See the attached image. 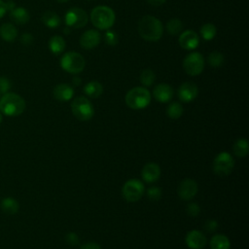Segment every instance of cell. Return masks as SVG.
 <instances>
[{"mask_svg": "<svg viewBox=\"0 0 249 249\" xmlns=\"http://www.w3.org/2000/svg\"><path fill=\"white\" fill-rule=\"evenodd\" d=\"M138 33L145 41L157 42L163 33L162 23L154 16H144L138 22Z\"/></svg>", "mask_w": 249, "mask_h": 249, "instance_id": "cell-1", "label": "cell"}, {"mask_svg": "<svg viewBox=\"0 0 249 249\" xmlns=\"http://www.w3.org/2000/svg\"><path fill=\"white\" fill-rule=\"evenodd\" d=\"M25 107L24 99L15 92H6L0 98V112L5 116H19L23 113Z\"/></svg>", "mask_w": 249, "mask_h": 249, "instance_id": "cell-2", "label": "cell"}, {"mask_svg": "<svg viewBox=\"0 0 249 249\" xmlns=\"http://www.w3.org/2000/svg\"><path fill=\"white\" fill-rule=\"evenodd\" d=\"M115 12L108 6H96L90 13V21L98 29H110L115 23Z\"/></svg>", "mask_w": 249, "mask_h": 249, "instance_id": "cell-3", "label": "cell"}, {"mask_svg": "<svg viewBox=\"0 0 249 249\" xmlns=\"http://www.w3.org/2000/svg\"><path fill=\"white\" fill-rule=\"evenodd\" d=\"M124 100L126 105L131 109H144L151 102V93L146 88L136 87L126 92Z\"/></svg>", "mask_w": 249, "mask_h": 249, "instance_id": "cell-4", "label": "cell"}, {"mask_svg": "<svg viewBox=\"0 0 249 249\" xmlns=\"http://www.w3.org/2000/svg\"><path fill=\"white\" fill-rule=\"evenodd\" d=\"M86 66L85 58L76 52H68L60 58V67L71 74H78L84 70Z\"/></svg>", "mask_w": 249, "mask_h": 249, "instance_id": "cell-5", "label": "cell"}, {"mask_svg": "<svg viewBox=\"0 0 249 249\" xmlns=\"http://www.w3.org/2000/svg\"><path fill=\"white\" fill-rule=\"evenodd\" d=\"M71 111L73 115L82 122L90 120L94 114L91 102L85 96H78L72 101Z\"/></svg>", "mask_w": 249, "mask_h": 249, "instance_id": "cell-6", "label": "cell"}, {"mask_svg": "<svg viewBox=\"0 0 249 249\" xmlns=\"http://www.w3.org/2000/svg\"><path fill=\"white\" fill-rule=\"evenodd\" d=\"M144 193V184L140 180L135 178L127 180L122 188V194L124 198L129 202H135L139 200L143 196Z\"/></svg>", "mask_w": 249, "mask_h": 249, "instance_id": "cell-7", "label": "cell"}, {"mask_svg": "<svg viewBox=\"0 0 249 249\" xmlns=\"http://www.w3.org/2000/svg\"><path fill=\"white\" fill-rule=\"evenodd\" d=\"M234 166V160L231 154L221 152L213 161V171L218 176H228L231 173Z\"/></svg>", "mask_w": 249, "mask_h": 249, "instance_id": "cell-8", "label": "cell"}, {"mask_svg": "<svg viewBox=\"0 0 249 249\" xmlns=\"http://www.w3.org/2000/svg\"><path fill=\"white\" fill-rule=\"evenodd\" d=\"M183 68L190 76L199 75L204 68V58L198 52L189 53L183 60Z\"/></svg>", "mask_w": 249, "mask_h": 249, "instance_id": "cell-9", "label": "cell"}, {"mask_svg": "<svg viewBox=\"0 0 249 249\" xmlns=\"http://www.w3.org/2000/svg\"><path fill=\"white\" fill-rule=\"evenodd\" d=\"M64 20L68 27L82 28L88 23L89 18L86 11H84L81 8L74 7L67 11V13L65 14Z\"/></svg>", "mask_w": 249, "mask_h": 249, "instance_id": "cell-10", "label": "cell"}, {"mask_svg": "<svg viewBox=\"0 0 249 249\" xmlns=\"http://www.w3.org/2000/svg\"><path fill=\"white\" fill-rule=\"evenodd\" d=\"M198 191V186L196 182L193 179L186 178L182 180L177 188V194L179 197L183 200H190L192 199Z\"/></svg>", "mask_w": 249, "mask_h": 249, "instance_id": "cell-11", "label": "cell"}, {"mask_svg": "<svg viewBox=\"0 0 249 249\" xmlns=\"http://www.w3.org/2000/svg\"><path fill=\"white\" fill-rule=\"evenodd\" d=\"M198 93V89L196 84L192 82H185L183 83L177 91V95L179 99L184 103H189L193 101Z\"/></svg>", "mask_w": 249, "mask_h": 249, "instance_id": "cell-12", "label": "cell"}, {"mask_svg": "<svg viewBox=\"0 0 249 249\" xmlns=\"http://www.w3.org/2000/svg\"><path fill=\"white\" fill-rule=\"evenodd\" d=\"M178 42L182 49L192 51L196 49L197 46L199 45V37L195 31L189 29L181 32Z\"/></svg>", "mask_w": 249, "mask_h": 249, "instance_id": "cell-13", "label": "cell"}, {"mask_svg": "<svg viewBox=\"0 0 249 249\" xmlns=\"http://www.w3.org/2000/svg\"><path fill=\"white\" fill-rule=\"evenodd\" d=\"M100 33L95 29H89L84 32L80 38V45L83 49L91 50L100 43Z\"/></svg>", "mask_w": 249, "mask_h": 249, "instance_id": "cell-14", "label": "cell"}, {"mask_svg": "<svg viewBox=\"0 0 249 249\" xmlns=\"http://www.w3.org/2000/svg\"><path fill=\"white\" fill-rule=\"evenodd\" d=\"M185 242L191 249H202L206 245V237L200 231L193 230L187 233Z\"/></svg>", "mask_w": 249, "mask_h": 249, "instance_id": "cell-15", "label": "cell"}, {"mask_svg": "<svg viewBox=\"0 0 249 249\" xmlns=\"http://www.w3.org/2000/svg\"><path fill=\"white\" fill-rule=\"evenodd\" d=\"M174 94V90L172 87L168 84H159L154 88L153 95L160 103L169 102Z\"/></svg>", "mask_w": 249, "mask_h": 249, "instance_id": "cell-16", "label": "cell"}, {"mask_svg": "<svg viewBox=\"0 0 249 249\" xmlns=\"http://www.w3.org/2000/svg\"><path fill=\"white\" fill-rule=\"evenodd\" d=\"M142 179L147 183L156 182L160 176V168L155 162H149L144 165L141 171Z\"/></svg>", "mask_w": 249, "mask_h": 249, "instance_id": "cell-17", "label": "cell"}, {"mask_svg": "<svg viewBox=\"0 0 249 249\" xmlns=\"http://www.w3.org/2000/svg\"><path fill=\"white\" fill-rule=\"evenodd\" d=\"M53 97L61 102L69 101L74 95V89L69 84H58L53 88Z\"/></svg>", "mask_w": 249, "mask_h": 249, "instance_id": "cell-18", "label": "cell"}, {"mask_svg": "<svg viewBox=\"0 0 249 249\" xmlns=\"http://www.w3.org/2000/svg\"><path fill=\"white\" fill-rule=\"evenodd\" d=\"M10 18L17 24H25L29 20V13L22 7H16L11 10Z\"/></svg>", "mask_w": 249, "mask_h": 249, "instance_id": "cell-19", "label": "cell"}, {"mask_svg": "<svg viewBox=\"0 0 249 249\" xmlns=\"http://www.w3.org/2000/svg\"><path fill=\"white\" fill-rule=\"evenodd\" d=\"M0 207H1V210L7 215H14L18 211L19 203L16 198L7 196L1 200Z\"/></svg>", "mask_w": 249, "mask_h": 249, "instance_id": "cell-20", "label": "cell"}, {"mask_svg": "<svg viewBox=\"0 0 249 249\" xmlns=\"http://www.w3.org/2000/svg\"><path fill=\"white\" fill-rule=\"evenodd\" d=\"M0 36L4 41L14 42L18 36V30L14 24L6 22L0 26Z\"/></svg>", "mask_w": 249, "mask_h": 249, "instance_id": "cell-21", "label": "cell"}, {"mask_svg": "<svg viewBox=\"0 0 249 249\" xmlns=\"http://www.w3.org/2000/svg\"><path fill=\"white\" fill-rule=\"evenodd\" d=\"M84 92L86 95L91 98H97L99 97L102 92H103V87L102 85L97 82V81H91L89 82L85 87H84Z\"/></svg>", "mask_w": 249, "mask_h": 249, "instance_id": "cell-22", "label": "cell"}, {"mask_svg": "<svg viewBox=\"0 0 249 249\" xmlns=\"http://www.w3.org/2000/svg\"><path fill=\"white\" fill-rule=\"evenodd\" d=\"M209 245L211 249H230L231 242L228 236L222 233H218L211 237Z\"/></svg>", "mask_w": 249, "mask_h": 249, "instance_id": "cell-23", "label": "cell"}, {"mask_svg": "<svg viewBox=\"0 0 249 249\" xmlns=\"http://www.w3.org/2000/svg\"><path fill=\"white\" fill-rule=\"evenodd\" d=\"M49 48L53 54H60L65 49V41L61 36L54 35L49 41Z\"/></svg>", "mask_w": 249, "mask_h": 249, "instance_id": "cell-24", "label": "cell"}, {"mask_svg": "<svg viewBox=\"0 0 249 249\" xmlns=\"http://www.w3.org/2000/svg\"><path fill=\"white\" fill-rule=\"evenodd\" d=\"M42 21L46 26L50 28H55L60 24V18L56 13L53 11H47L42 16Z\"/></svg>", "mask_w": 249, "mask_h": 249, "instance_id": "cell-25", "label": "cell"}, {"mask_svg": "<svg viewBox=\"0 0 249 249\" xmlns=\"http://www.w3.org/2000/svg\"><path fill=\"white\" fill-rule=\"evenodd\" d=\"M232 151H233V154L238 158L246 157L248 155V151H249L248 141L243 138L237 139L232 146Z\"/></svg>", "mask_w": 249, "mask_h": 249, "instance_id": "cell-26", "label": "cell"}, {"mask_svg": "<svg viewBox=\"0 0 249 249\" xmlns=\"http://www.w3.org/2000/svg\"><path fill=\"white\" fill-rule=\"evenodd\" d=\"M183 107L179 102H171L166 108V114L168 118L172 120L179 119L183 114Z\"/></svg>", "mask_w": 249, "mask_h": 249, "instance_id": "cell-27", "label": "cell"}, {"mask_svg": "<svg viewBox=\"0 0 249 249\" xmlns=\"http://www.w3.org/2000/svg\"><path fill=\"white\" fill-rule=\"evenodd\" d=\"M200 34L205 41H211L217 34V28L213 23H204L200 27Z\"/></svg>", "mask_w": 249, "mask_h": 249, "instance_id": "cell-28", "label": "cell"}, {"mask_svg": "<svg viewBox=\"0 0 249 249\" xmlns=\"http://www.w3.org/2000/svg\"><path fill=\"white\" fill-rule=\"evenodd\" d=\"M183 23L178 18H172L167 21L166 23V31L170 35H177L182 32Z\"/></svg>", "mask_w": 249, "mask_h": 249, "instance_id": "cell-29", "label": "cell"}, {"mask_svg": "<svg viewBox=\"0 0 249 249\" xmlns=\"http://www.w3.org/2000/svg\"><path fill=\"white\" fill-rule=\"evenodd\" d=\"M141 84L145 87H150L154 84L156 80V74L154 73L153 70L151 69H144L140 73V78H139Z\"/></svg>", "mask_w": 249, "mask_h": 249, "instance_id": "cell-30", "label": "cell"}, {"mask_svg": "<svg viewBox=\"0 0 249 249\" xmlns=\"http://www.w3.org/2000/svg\"><path fill=\"white\" fill-rule=\"evenodd\" d=\"M224 60H225V58H224L223 53L220 52H217V51L210 53L207 57L208 64L213 67H219V66L223 65Z\"/></svg>", "mask_w": 249, "mask_h": 249, "instance_id": "cell-31", "label": "cell"}, {"mask_svg": "<svg viewBox=\"0 0 249 249\" xmlns=\"http://www.w3.org/2000/svg\"><path fill=\"white\" fill-rule=\"evenodd\" d=\"M104 41L107 45L114 47L118 44V34L114 30L107 29V31L104 34Z\"/></svg>", "mask_w": 249, "mask_h": 249, "instance_id": "cell-32", "label": "cell"}, {"mask_svg": "<svg viewBox=\"0 0 249 249\" xmlns=\"http://www.w3.org/2000/svg\"><path fill=\"white\" fill-rule=\"evenodd\" d=\"M147 197L152 201H158L161 197V190L159 187H150L147 190Z\"/></svg>", "mask_w": 249, "mask_h": 249, "instance_id": "cell-33", "label": "cell"}, {"mask_svg": "<svg viewBox=\"0 0 249 249\" xmlns=\"http://www.w3.org/2000/svg\"><path fill=\"white\" fill-rule=\"evenodd\" d=\"M186 212L191 217H196L199 214V212H200V207H199V205L197 203L191 202V203H189L187 205Z\"/></svg>", "mask_w": 249, "mask_h": 249, "instance_id": "cell-34", "label": "cell"}, {"mask_svg": "<svg viewBox=\"0 0 249 249\" xmlns=\"http://www.w3.org/2000/svg\"><path fill=\"white\" fill-rule=\"evenodd\" d=\"M65 240L67 242V244L71 245V246H76L79 244L80 240H79V236L75 233V232H68L65 235Z\"/></svg>", "mask_w": 249, "mask_h": 249, "instance_id": "cell-35", "label": "cell"}, {"mask_svg": "<svg viewBox=\"0 0 249 249\" xmlns=\"http://www.w3.org/2000/svg\"><path fill=\"white\" fill-rule=\"evenodd\" d=\"M218 228V222L216 220H207L204 224V229L207 232H213Z\"/></svg>", "mask_w": 249, "mask_h": 249, "instance_id": "cell-36", "label": "cell"}, {"mask_svg": "<svg viewBox=\"0 0 249 249\" xmlns=\"http://www.w3.org/2000/svg\"><path fill=\"white\" fill-rule=\"evenodd\" d=\"M10 87H11L10 82L6 78L0 77V92L6 93L10 89Z\"/></svg>", "mask_w": 249, "mask_h": 249, "instance_id": "cell-37", "label": "cell"}, {"mask_svg": "<svg viewBox=\"0 0 249 249\" xmlns=\"http://www.w3.org/2000/svg\"><path fill=\"white\" fill-rule=\"evenodd\" d=\"M80 249H101L100 245L96 242H93V241H89V242H87V243H84Z\"/></svg>", "mask_w": 249, "mask_h": 249, "instance_id": "cell-38", "label": "cell"}, {"mask_svg": "<svg viewBox=\"0 0 249 249\" xmlns=\"http://www.w3.org/2000/svg\"><path fill=\"white\" fill-rule=\"evenodd\" d=\"M147 2L152 6H160L166 2V0H147Z\"/></svg>", "mask_w": 249, "mask_h": 249, "instance_id": "cell-39", "label": "cell"}, {"mask_svg": "<svg viewBox=\"0 0 249 249\" xmlns=\"http://www.w3.org/2000/svg\"><path fill=\"white\" fill-rule=\"evenodd\" d=\"M7 12V7H6V3L3 2L2 0H0V18L5 15V13Z\"/></svg>", "mask_w": 249, "mask_h": 249, "instance_id": "cell-40", "label": "cell"}, {"mask_svg": "<svg viewBox=\"0 0 249 249\" xmlns=\"http://www.w3.org/2000/svg\"><path fill=\"white\" fill-rule=\"evenodd\" d=\"M81 83H82V81H81V79H80L79 77H74V78L72 79V84H73L74 86H80Z\"/></svg>", "mask_w": 249, "mask_h": 249, "instance_id": "cell-41", "label": "cell"}, {"mask_svg": "<svg viewBox=\"0 0 249 249\" xmlns=\"http://www.w3.org/2000/svg\"><path fill=\"white\" fill-rule=\"evenodd\" d=\"M69 28H70V27H68V26L65 27V29H64V33H65V34H69V33H70V29H69Z\"/></svg>", "mask_w": 249, "mask_h": 249, "instance_id": "cell-42", "label": "cell"}, {"mask_svg": "<svg viewBox=\"0 0 249 249\" xmlns=\"http://www.w3.org/2000/svg\"><path fill=\"white\" fill-rule=\"evenodd\" d=\"M58 3H66L68 0H56Z\"/></svg>", "mask_w": 249, "mask_h": 249, "instance_id": "cell-43", "label": "cell"}, {"mask_svg": "<svg viewBox=\"0 0 249 249\" xmlns=\"http://www.w3.org/2000/svg\"><path fill=\"white\" fill-rule=\"evenodd\" d=\"M2 121H3V114L0 112V124L2 123Z\"/></svg>", "mask_w": 249, "mask_h": 249, "instance_id": "cell-44", "label": "cell"}, {"mask_svg": "<svg viewBox=\"0 0 249 249\" xmlns=\"http://www.w3.org/2000/svg\"><path fill=\"white\" fill-rule=\"evenodd\" d=\"M0 93H1V92H0Z\"/></svg>", "mask_w": 249, "mask_h": 249, "instance_id": "cell-45", "label": "cell"}]
</instances>
